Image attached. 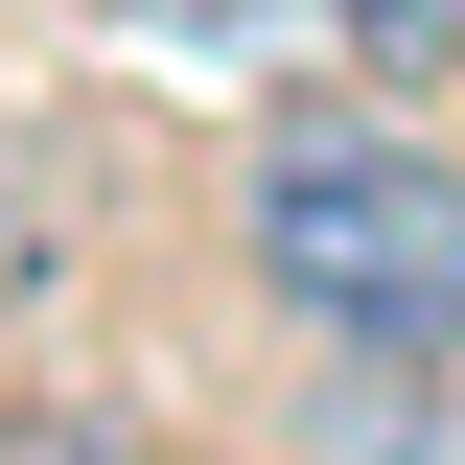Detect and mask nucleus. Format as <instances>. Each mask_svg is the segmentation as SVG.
I'll list each match as a JSON object with an SVG mask.
<instances>
[{"mask_svg":"<svg viewBox=\"0 0 465 465\" xmlns=\"http://www.w3.org/2000/svg\"><path fill=\"white\" fill-rule=\"evenodd\" d=\"M232 256H256V302L326 326L349 372H442V349H465V163L419 140L396 94L280 116L256 186H232Z\"/></svg>","mask_w":465,"mask_h":465,"instance_id":"nucleus-1","label":"nucleus"},{"mask_svg":"<svg viewBox=\"0 0 465 465\" xmlns=\"http://www.w3.org/2000/svg\"><path fill=\"white\" fill-rule=\"evenodd\" d=\"M326 47L372 94H465V0H326Z\"/></svg>","mask_w":465,"mask_h":465,"instance_id":"nucleus-2","label":"nucleus"},{"mask_svg":"<svg viewBox=\"0 0 465 465\" xmlns=\"http://www.w3.org/2000/svg\"><path fill=\"white\" fill-rule=\"evenodd\" d=\"M70 280V232H47V163H24V140H0V326H24V302Z\"/></svg>","mask_w":465,"mask_h":465,"instance_id":"nucleus-3","label":"nucleus"},{"mask_svg":"<svg viewBox=\"0 0 465 465\" xmlns=\"http://www.w3.org/2000/svg\"><path fill=\"white\" fill-rule=\"evenodd\" d=\"M140 24H163V47H280L302 0H140Z\"/></svg>","mask_w":465,"mask_h":465,"instance_id":"nucleus-4","label":"nucleus"}]
</instances>
